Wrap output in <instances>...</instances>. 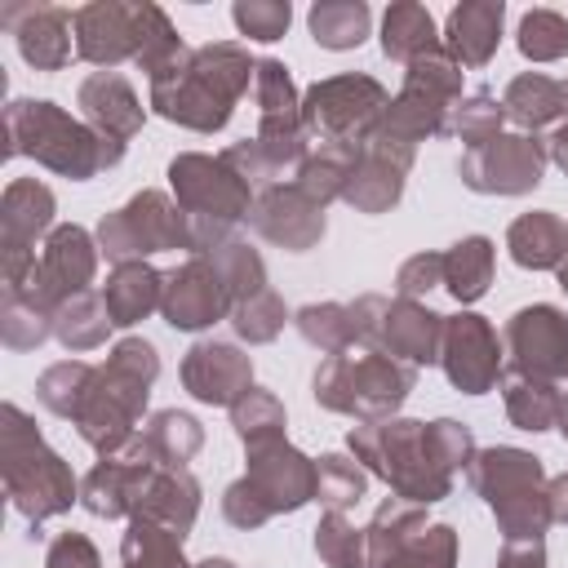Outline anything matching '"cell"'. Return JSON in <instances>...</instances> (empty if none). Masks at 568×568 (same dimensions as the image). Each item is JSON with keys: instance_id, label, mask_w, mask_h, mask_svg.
<instances>
[{"instance_id": "26", "label": "cell", "mask_w": 568, "mask_h": 568, "mask_svg": "<svg viewBox=\"0 0 568 568\" xmlns=\"http://www.w3.org/2000/svg\"><path fill=\"white\" fill-rule=\"evenodd\" d=\"M195 510H200V484H195L186 470L155 466V475H151V484H146V493H142L138 515H142V519H155V524H164V528H173V532L182 537V532L191 528Z\"/></svg>"}, {"instance_id": "40", "label": "cell", "mask_w": 568, "mask_h": 568, "mask_svg": "<svg viewBox=\"0 0 568 568\" xmlns=\"http://www.w3.org/2000/svg\"><path fill=\"white\" fill-rule=\"evenodd\" d=\"M315 550L328 568H368V532L351 528L337 510H328V519L315 528Z\"/></svg>"}, {"instance_id": "34", "label": "cell", "mask_w": 568, "mask_h": 568, "mask_svg": "<svg viewBox=\"0 0 568 568\" xmlns=\"http://www.w3.org/2000/svg\"><path fill=\"white\" fill-rule=\"evenodd\" d=\"M53 315H58V311H53L36 288H27V284L4 288V342H9L13 351H27V346L44 342V333L53 328V324H49Z\"/></svg>"}, {"instance_id": "31", "label": "cell", "mask_w": 568, "mask_h": 568, "mask_svg": "<svg viewBox=\"0 0 568 568\" xmlns=\"http://www.w3.org/2000/svg\"><path fill=\"white\" fill-rule=\"evenodd\" d=\"M444 284L457 302H475L493 284V244L484 235H466L444 253Z\"/></svg>"}, {"instance_id": "27", "label": "cell", "mask_w": 568, "mask_h": 568, "mask_svg": "<svg viewBox=\"0 0 568 568\" xmlns=\"http://www.w3.org/2000/svg\"><path fill=\"white\" fill-rule=\"evenodd\" d=\"M160 293H164V280L142 266V262H120L115 275L106 280V288L98 293L106 315H111V328H129L138 324L151 306H160Z\"/></svg>"}, {"instance_id": "7", "label": "cell", "mask_w": 568, "mask_h": 568, "mask_svg": "<svg viewBox=\"0 0 568 568\" xmlns=\"http://www.w3.org/2000/svg\"><path fill=\"white\" fill-rule=\"evenodd\" d=\"M4 488L27 519H49L75 501V475L13 404L4 408Z\"/></svg>"}, {"instance_id": "49", "label": "cell", "mask_w": 568, "mask_h": 568, "mask_svg": "<svg viewBox=\"0 0 568 568\" xmlns=\"http://www.w3.org/2000/svg\"><path fill=\"white\" fill-rule=\"evenodd\" d=\"M44 568H102V559H98V550H93L89 537L62 532V537H53V546L44 555Z\"/></svg>"}, {"instance_id": "41", "label": "cell", "mask_w": 568, "mask_h": 568, "mask_svg": "<svg viewBox=\"0 0 568 568\" xmlns=\"http://www.w3.org/2000/svg\"><path fill=\"white\" fill-rule=\"evenodd\" d=\"M297 328H302L306 342L324 346L328 355H337V351H346L351 342H359V337H355V315H351V306H337V302L297 311Z\"/></svg>"}, {"instance_id": "51", "label": "cell", "mask_w": 568, "mask_h": 568, "mask_svg": "<svg viewBox=\"0 0 568 568\" xmlns=\"http://www.w3.org/2000/svg\"><path fill=\"white\" fill-rule=\"evenodd\" d=\"M546 155L568 173V120H559V124L550 129V138H546Z\"/></svg>"}, {"instance_id": "11", "label": "cell", "mask_w": 568, "mask_h": 568, "mask_svg": "<svg viewBox=\"0 0 568 568\" xmlns=\"http://www.w3.org/2000/svg\"><path fill=\"white\" fill-rule=\"evenodd\" d=\"M453 528L426 524L413 501H386L368 524V568H453Z\"/></svg>"}, {"instance_id": "6", "label": "cell", "mask_w": 568, "mask_h": 568, "mask_svg": "<svg viewBox=\"0 0 568 568\" xmlns=\"http://www.w3.org/2000/svg\"><path fill=\"white\" fill-rule=\"evenodd\" d=\"M413 386V368L382 351H337L315 373V399L333 413H355L364 426L390 417Z\"/></svg>"}, {"instance_id": "48", "label": "cell", "mask_w": 568, "mask_h": 568, "mask_svg": "<svg viewBox=\"0 0 568 568\" xmlns=\"http://www.w3.org/2000/svg\"><path fill=\"white\" fill-rule=\"evenodd\" d=\"M399 297H417L422 288H435V284H444V257L439 253H417V257H408L404 266H399Z\"/></svg>"}, {"instance_id": "54", "label": "cell", "mask_w": 568, "mask_h": 568, "mask_svg": "<svg viewBox=\"0 0 568 568\" xmlns=\"http://www.w3.org/2000/svg\"><path fill=\"white\" fill-rule=\"evenodd\" d=\"M195 568H235V564H226V559H204V564H195Z\"/></svg>"}, {"instance_id": "4", "label": "cell", "mask_w": 568, "mask_h": 568, "mask_svg": "<svg viewBox=\"0 0 568 568\" xmlns=\"http://www.w3.org/2000/svg\"><path fill=\"white\" fill-rule=\"evenodd\" d=\"M4 129H9V155H31L44 169L67 173L75 182L93 178L98 169H106L124 155V142L102 138L98 129L71 120L53 102H31V98L9 102Z\"/></svg>"}, {"instance_id": "1", "label": "cell", "mask_w": 568, "mask_h": 568, "mask_svg": "<svg viewBox=\"0 0 568 568\" xmlns=\"http://www.w3.org/2000/svg\"><path fill=\"white\" fill-rule=\"evenodd\" d=\"M355 462H368L399 501H439L448 497L453 466H470L475 439L457 422H373L351 430Z\"/></svg>"}, {"instance_id": "20", "label": "cell", "mask_w": 568, "mask_h": 568, "mask_svg": "<svg viewBox=\"0 0 568 568\" xmlns=\"http://www.w3.org/2000/svg\"><path fill=\"white\" fill-rule=\"evenodd\" d=\"M439 359L448 368V382L466 395H484L497 382V333L479 320V315H457L444 320V337H439Z\"/></svg>"}, {"instance_id": "44", "label": "cell", "mask_w": 568, "mask_h": 568, "mask_svg": "<svg viewBox=\"0 0 568 568\" xmlns=\"http://www.w3.org/2000/svg\"><path fill=\"white\" fill-rule=\"evenodd\" d=\"M231 417H235V430L244 444H257V439H275L284 435V408L271 390H248L240 404H231Z\"/></svg>"}, {"instance_id": "25", "label": "cell", "mask_w": 568, "mask_h": 568, "mask_svg": "<svg viewBox=\"0 0 568 568\" xmlns=\"http://www.w3.org/2000/svg\"><path fill=\"white\" fill-rule=\"evenodd\" d=\"M501 18H506V4L501 0H479V4H457L448 13V27H444V53L457 62V67H484L501 40Z\"/></svg>"}, {"instance_id": "39", "label": "cell", "mask_w": 568, "mask_h": 568, "mask_svg": "<svg viewBox=\"0 0 568 568\" xmlns=\"http://www.w3.org/2000/svg\"><path fill=\"white\" fill-rule=\"evenodd\" d=\"M93 364H80V359H67V364H53L44 377H40V386H36V395H40V404L49 408V413H58V417H75V408H80V399L89 395V382H93Z\"/></svg>"}, {"instance_id": "50", "label": "cell", "mask_w": 568, "mask_h": 568, "mask_svg": "<svg viewBox=\"0 0 568 568\" xmlns=\"http://www.w3.org/2000/svg\"><path fill=\"white\" fill-rule=\"evenodd\" d=\"M497 568H541V541H506Z\"/></svg>"}, {"instance_id": "28", "label": "cell", "mask_w": 568, "mask_h": 568, "mask_svg": "<svg viewBox=\"0 0 568 568\" xmlns=\"http://www.w3.org/2000/svg\"><path fill=\"white\" fill-rule=\"evenodd\" d=\"M506 244H510V257L519 266L546 271V266H559L568 257V226L555 213H524L510 222Z\"/></svg>"}, {"instance_id": "30", "label": "cell", "mask_w": 568, "mask_h": 568, "mask_svg": "<svg viewBox=\"0 0 568 568\" xmlns=\"http://www.w3.org/2000/svg\"><path fill=\"white\" fill-rule=\"evenodd\" d=\"M439 49L435 18L422 4H390L382 18V53L395 62H417Z\"/></svg>"}, {"instance_id": "37", "label": "cell", "mask_w": 568, "mask_h": 568, "mask_svg": "<svg viewBox=\"0 0 568 568\" xmlns=\"http://www.w3.org/2000/svg\"><path fill=\"white\" fill-rule=\"evenodd\" d=\"M200 439H204V435H200L195 417H186V413H160V417L142 430V444H146V453L155 457V466H173V470H182V462L195 457Z\"/></svg>"}, {"instance_id": "35", "label": "cell", "mask_w": 568, "mask_h": 568, "mask_svg": "<svg viewBox=\"0 0 568 568\" xmlns=\"http://www.w3.org/2000/svg\"><path fill=\"white\" fill-rule=\"evenodd\" d=\"M106 328H111V315H106L102 297H93V293H80L71 302H62L58 315H53V333L67 351H93L106 337Z\"/></svg>"}, {"instance_id": "2", "label": "cell", "mask_w": 568, "mask_h": 568, "mask_svg": "<svg viewBox=\"0 0 568 568\" xmlns=\"http://www.w3.org/2000/svg\"><path fill=\"white\" fill-rule=\"evenodd\" d=\"M253 75H257V62L231 40L186 49L164 75L151 80V106L173 124L213 133L231 120V106L253 84Z\"/></svg>"}, {"instance_id": "56", "label": "cell", "mask_w": 568, "mask_h": 568, "mask_svg": "<svg viewBox=\"0 0 568 568\" xmlns=\"http://www.w3.org/2000/svg\"><path fill=\"white\" fill-rule=\"evenodd\" d=\"M564 93H568V84H564Z\"/></svg>"}, {"instance_id": "29", "label": "cell", "mask_w": 568, "mask_h": 568, "mask_svg": "<svg viewBox=\"0 0 568 568\" xmlns=\"http://www.w3.org/2000/svg\"><path fill=\"white\" fill-rule=\"evenodd\" d=\"M501 111H506L519 129H541V124H550V120H559V115L568 111V93H564L559 80L528 71V75H515V80L506 84Z\"/></svg>"}, {"instance_id": "15", "label": "cell", "mask_w": 568, "mask_h": 568, "mask_svg": "<svg viewBox=\"0 0 568 568\" xmlns=\"http://www.w3.org/2000/svg\"><path fill=\"white\" fill-rule=\"evenodd\" d=\"M151 475H155V457L146 453L142 435H138V439H129L120 453L102 457V462L89 470V479H84V488H80V501H84V510H93V515H102V519L138 515Z\"/></svg>"}, {"instance_id": "13", "label": "cell", "mask_w": 568, "mask_h": 568, "mask_svg": "<svg viewBox=\"0 0 568 568\" xmlns=\"http://www.w3.org/2000/svg\"><path fill=\"white\" fill-rule=\"evenodd\" d=\"M541 164H546V142L524 133H497L493 142L466 151L462 182L488 195H519L541 182Z\"/></svg>"}, {"instance_id": "9", "label": "cell", "mask_w": 568, "mask_h": 568, "mask_svg": "<svg viewBox=\"0 0 568 568\" xmlns=\"http://www.w3.org/2000/svg\"><path fill=\"white\" fill-rule=\"evenodd\" d=\"M386 115V89L373 75H333L306 89L302 129L320 138V146L359 151Z\"/></svg>"}, {"instance_id": "23", "label": "cell", "mask_w": 568, "mask_h": 568, "mask_svg": "<svg viewBox=\"0 0 568 568\" xmlns=\"http://www.w3.org/2000/svg\"><path fill=\"white\" fill-rule=\"evenodd\" d=\"M253 226L266 240L302 253L324 235V204H315L302 186H271L253 209Z\"/></svg>"}, {"instance_id": "55", "label": "cell", "mask_w": 568, "mask_h": 568, "mask_svg": "<svg viewBox=\"0 0 568 568\" xmlns=\"http://www.w3.org/2000/svg\"><path fill=\"white\" fill-rule=\"evenodd\" d=\"M559 284H564V293H568V257L559 262Z\"/></svg>"}, {"instance_id": "24", "label": "cell", "mask_w": 568, "mask_h": 568, "mask_svg": "<svg viewBox=\"0 0 568 568\" xmlns=\"http://www.w3.org/2000/svg\"><path fill=\"white\" fill-rule=\"evenodd\" d=\"M80 106H84L89 129H98V133L111 138V142H124V138H133V133L142 129V102H138V93L129 89V80L115 75V71L89 75V80L80 84Z\"/></svg>"}, {"instance_id": "52", "label": "cell", "mask_w": 568, "mask_h": 568, "mask_svg": "<svg viewBox=\"0 0 568 568\" xmlns=\"http://www.w3.org/2000/svg\"><path fill=\"white\" fill-rule=\"evenodd\" d=\"M546 497H550V519H568V475H559Z\"/></svg>"}, {"instance_id": "53", "label": "cell", "mask_w": 568, "mask_h": 568, "mask_svg": "<svg viewBox=\"0 0 568 568\" xmlns=\"http://www.w3.org/2000/svg\"><path fill=\"white\" fill-rule=\"evenodd\" d=\"M555 390H559V417H555V422H559V430L568 435V373L559 377V386H555Z\"/></svg>"}, {"instance_id": "10", "label": "cell", "mask_w": 568, "mask_h": 568, "mask_svg": "<svg viewBox=\"0 0 568 568\" xmlns=\"http://www.w3.org/2000/svg\"><path fill=\"white\" fill-rule=\"evenodd\" d=\"M98 244L120 266V262H133V257L160 253V248H195V231L178 204H169L160 191H142L124 209L102 217Z\"/></svg>"}, {"instance_id": "14", "label": "cell", "mask_w": 568, "mask_h": 568, "mask_svg": "<svg viewBox=\"0 0 568 568\" xmlns=\"http://www.w3.org/2000/svg\"><path fill=\"white\" fill-rule=\"evenodd\" d=\"M248 448V475L244 484L253 488V497L262 501L266 515L275 510H297L302 501L315 497V466L284 444V435L275 439H257V444H244Z\"/></svg>"}, {"instance_id": "18", "label": "cell", "mask_w": 568, "mask_h": 568, "mask_svg": "<svg viewBox=\"0 0 568 568\" xmlns=\"http://www.w3.org/2000/svg\"><path fill=\"white\" fill-rule=\"evenodd\" d=\"M160 311L173 328H204V324L222 320L226 311H235V302H231V288L222 284L217 266L209 262V253H195L186 266H178L164 280Z\"/></svg>"}, {"instance_id": "16", "label": "cell", "mask_w": 568, "mask_h": 568, "mask_svg": "<svg viewBox=\"0 0 568 568\" xmlns=\"http://www.w3.org/2000/svg\"><path fill=\"white\" fill-rule=\"evenodd\" d=\"M506 351L519 373L555 382L568 373V315L559 306H524L506 324Z\"/></svg>"}, {"instance_id": "36", "label": "cell", "mask_w": 568, "mask_h": 568, "mask_svg": "<svg viewBox=\"0 0 568 568\" xmlns=\"http://www.w3.org/2000/svg\"><path fill=\"white\" fill-rule=\"evenodd\" d=\"M311 36L324 49H355L368 36V4L359 0H324L311 9Z\"/></svg>"}, {"instance_id": "42", "label": "cell", "mask_w": 568, "mask_h": 568, "mask_svg": "<svg viewBox=\"0 0 568 568\" xmlns=\"http://www.w3.org/2000/svg\"><path fill=\"white\" fill-rule=\"evenodd\" d=\"M519 53L532 62H555L568 53V18L555 9H532L519 18Z\"/></svg>"}, {"instance_id": "32", "label": "cell", "mask_w": 568, "mask_h": 568, "mask_svg": "<svg viewBox=\"0 0 568 568\" xmlns=\"http://www.w3.org/2000/svg\"><path fill=\"white\" fill-rule=\"evenodd\" d=\"M120 568H186L182 564V537L155 519L133 515L124 546H120Z\"/></svg>"}, {"instance_id": "3", "label": "cell", "mask_w": 568, "mask_h": 568, "mask_svg": "<svg viewBox=\"0 0 568 568\" xmlns=\"http://www.w3.org/2000/svg\"><path fill=\"white\" fill-rule=\"evenodd\" d=\"M160 373V359H155V346L151 342H120L111 351V359L93 373L89 382V395L80 399L75 408V426H80V439L89 448H98L102 457L120 453L129 439H133V422L138 413L146 408V390Z\"/></svg>"}, {"instance_id": "21", "label": "cell", "mask_w": 568, "mask_h": 568, "mask_svg": "<svg viewBox=\"0 0 568 568\" xmlns=\"http://www.w3.org/2000/svg\"><path fill=\"white\" fill-rule=\"evenodd\" d=\"M0 22L13 31L18 53L40 67V71H58L71 58V31H75V13L58 9V4H4Z\"/></svg>"}, {"instance_id": "33", "label": "cell", "mask_w": 568, "mask_h": 568, "mask_svg": "<svg viewBox=\"0 0 568 568\" xmlns=\"http://www.w3.org/2000/svg\"><path fill=\"white\" fill-rule=\"evenodd\" d=\"M506 413L524 430H546L559 417V390H555V382H541V377H528V373L510 368L506 373Z\"/></svg>"}, {"instance_id": "46", "label": "cell", "mask_w": 568, "mask_h": 568, "mask_svg": "<svg viewBox=\"0 0 568 568\" xmlns=\"http://www.w3.org/2000/svg\"><path fill=\"white\" fill-rule=\"evenodd\" d=\"M231 324H235V333L248 337V342H271V337L280 333V324H284V302H280L271 288H262V293H253L248 302H240V306L231 311Z\"/></svg>"}, {"instance_id": "47", "label": "cell", "mask_w": 568, "mask_h": 568, "mask_svg": "<svg viewBox=\"0 0 568 568\" xmlns=\"http://www.w3.org/2000/svg\"><path fill=\"white\" fill-rule=\"evenodd\" d=\"M231 18H235V27H240L248 40H280V36L288 31L293 9H288V0H284V4H280V0H271V4L248 0V4H235Z\"/></svg>"}, {"instance_id": "19", "label": "cell", "mask_w": 568, "mask_h": 568, "mask_svg": "<svg viewBox=\"0 0 568 568\" xmlns=\"http://www.w3.org/2000/svg\"><path fill=\"white\" fill-rule=\"evenodd\" d=\"M49 222H53L49 186H40L31 178L9 182L4 213H0V226H4V284L27 280V271L36 266V235H44Z\"/></svg>"}, {"instance_id": "12", "label": "cell", "mask_w": 568, "mask_h": 568, "mask_svg": "<svg viewBox=\"0 0 568 568\" xmlns=\"http://www.w3.org/2000/svg\"><path fill=\"white\" fill-rule=\"evenodd\" d=\"M164 27V13L155 4H84L75 9V53L98 62V67H115L124 58H142L146 40Z\"/></svg>"}, {"instance_id": "17", "label": "cell", "mask_w": 568, "mask_h": 568, "mask_svg": "<svg viewBox=\"0 0 568 568\" xmlns=\"http://www.w3.org/2000/svg\"><path fill=\"white\" fill-rule=\"evenodd\" d=\"M93 266H98V253H93V240L80 231V226H58L49 240H44V253L40 262L27 271V288H36L53 311L80 293H89V280H93ZM13 288V284H4Z\"/></svg>"}, {"instance_id": "45", "label": "cell", "mask_w": 568, "mask_h": 568, "mask_svg": "<svg viewBox=\"0 0 568 568\" xmlns=\"http://www.w3.org/2000/svg\"><path fill=\"white\" fill-rule=\"evenodd\" d=\"M501 106L488 98V93H475V98H462L453 111H448V133H457L466 146H484L497 138V124H501Z\"/></svg>"}, {"instance_id": "43", "label": "cell", "mask_w": 568, "mask_h": 568, "mask_svg": "<svg viewBox=\"0 0 568 568\" xmlns=\"http://www.w3.org/2000/svg\"><path fill=\"white\" fill-rule=\"evenodd\" d=\"M364 484H368L364 470H359L355 462L337 457V453L320 457V466H315V497H320L328 510H337V515L364 497Z\"/></svg>"}, {"instance_id": "22", "label": "cell", "mask_w": 568, "mask_h": 568, "mask_svg": "<svg viewBox=\"0 0 568 568\" xmlns=\"http://www.w3.org/2000/svg\"><path fill=\"white\" fill-rule=\"evenodd\" d=\"M182 382L204 404H240L253 390V368L248 355L226 342H195L182 359Z\"/></svg>"}, {"instance_id": "8", "label": "cell", "mask_w": 568, "mask_h": 568, "mask_svg": "<svg viewBox=\"0 0 568 568\" xmlns=\"http://www.w3.org/2000/svg\"><path fill=\"white\" fill-rule=\"evenodd\" d=\"M173 195L195 231V253L222 244V231L248 213V182L217 155H178L169 164Z\"/></svg>"}, {"instance_id": "38", "label": "cell", "mask_w": 568, "mask_h": 568, "mask_svg": "<svg viewBox=\"0 0 568 568\" xmlns=\"http://www.w3.org/2000/svg\"><path fill=\"white\" fill-rule=\"evenodd\" d=\"M209 262L217 266L222 284L231 288V302H235V306H240V302H248L253 293H262V288H266V271H262V257H257L248 244L222 240V244H213V248H209Z\"/></svg>"}, {"instance_id": "5", "label": "cell", "mask_w": 568, "mask_h": 568, "mask_svg": "<svg viewBox=\"0 0 568 568\" xmlns=\"http://www.w3.org/2000/svg\"><path fill=\"white\" fill-rule=\"evenodd\" d=\"M470 488L497 510L506 541H541L550 524V497L541 493V462L519 448H484L466 466Z\"/></svg>"}]
</instances>
